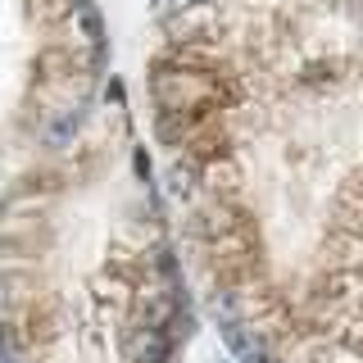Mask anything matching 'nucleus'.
<instances>
[{"label": "nucleus", "mask_w": 363, "mask_h": 363, "mask_svg": "<svg viewBox=\"0 0 363 363\" xmlns=\"http://www.w3.org/2000/svg\"><path fill=\"white\" fill-rule=\"evenodd\" d=\"M336 363H363V354H359V345H345V350H340V354H336Z\"/></svg>", "instance_id": "nucleus-6"}, {"label": "nucleus", "mask_w": 363, "mask_h": 363, "mask_svg": "<svg viewBox=\"0 0 363 363\" xmlns=\"http://www.w3.org/2000/svg\"><path fill=\"white\" fill-rule=\"evenodd\" d=\"M155 100L159 113H196V118H218L227 113L232 96L223 86V73H196V68H177L168 60L155 64Z\"/></svg>", "instance_id": "nucleus-1"}, {"label": "nucleus", "mask_w": 363, "mask_h": 363, "mask_svg": "<svg viewBox=\"0 0 363 363\" xmlns=\"http://www.w3.org/2000/svg\"><path fill=\"white\" fill-rule=\"evenodd\" d=\"M77 50H41L37 55V77L41 82H64L68 73H77Z\"/></svg>", "instance_id": "nucleus-4"}, {"label": "nucleus", "mask_w": 363, "mask_h": 363, "mask_svg": "<svg viewBox=\"0 0 363 363\" xmlns=\"http://www.w3.org/2000/svg\"><path fill=\"white\" fill-rule=\"evenodd\" d=\"M200 191V164L196 159H173L168 164V196H177V200H191Z\"/></svg>", "instance_id": "nucleus-3"}, {"label": "nucleus", "mask_w": 363, "mask_h": 363, "mask_svg": "<svg viewBox=\"0 0 363 363\" xmlns=\"http://www.w3.org/2000/svg\"><path fill=\"white\" fill-rule=\"evenodd\" d=\"M82 118H86V113H82V105H73V109H64V113H60V118H55V123H50V132H45V136H50V145H64V141H68V136H77V128H82Z\"/></svg>", "instance_id": "nucleus-5"}, {"label": "nucleus", "mask_w": 363, "mask_h": 363, "mask_svg": "<svg viewBox=\"0 0 363 363\" xmlns=\"http://www.w3.org/2000/svg\"><path fill=\"white\" fill-rule=\"evenodd\" d=\"M168 5H173V9H182V14H186V9H200L204 0H168Z\"/></svg>", "instance_id": "nucleus-8"}, {"label": "nucleus", "mask_w": 363, "mask_h": 363, "mask_svg": "<svg viewBox=\"0 0 363 363\" xmlns=\"http://www.w3.org/2000/svg\"><path fill=\"white\" fill-rule=\"evenodd\" d=\"M136 173L150 177V159H145V150H136Z\"/></svg>", "instance_id": "nucleus-7"}, {"label": "nucleus", "mask_w": 363, "mask_h": 363, "mask_svg": "<svg viewBox=\"0 0 363 363\" xmlns=\"http://www.w3.org/2000/svg\"><path fill=\"white\" fill-rule=\"evenodd\" d=\"M118 350L128 363H168V350H173V340L168 332H159V327H145V323H128L118 336Z\"/></svg>", "instance_id": "nucleus-2"}]
</instances>
